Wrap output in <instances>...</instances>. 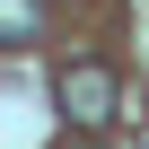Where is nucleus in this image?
<instances>
[{"label": "nucleus", "instance_id": "f257e3e1", "mask_svg": "<svg viewBox=\"0 0 149 149\" xmlns=\"http://www.w3.org/2000/svg\"><path fill=\"white\" fill-rule=\"evenodd\" d=\"M53 97H61V114L79 123V132H105L114 123V70L105 61H70L61 79H53Z\"/></svg>", "mask_w": 149, "mask_h": 149}, {"label": "nucleus", "instance_id": "f03ea898", "mask_svg": "<svg viewBox=\"0 0 149 149\" xmlns=\"http://www.w3.org/2000/svg\"><path fill=\"white\" fill-rule=\"evenodd\" d=\"M0 26H9V44H35V0H0Z\"/></svg>", "mask_w": 149, "mask_h": 149}, {"label": "nucleus", "instance_id": "7ed1b4c3", "mask_svg": "<svg viewBox=\"0 0 149 149\" xmlns=\"http://www.w3.org/2000/svg\"><path fill=\"white\" fill-rule=\"evenodd\" d=\"M61 149H88V140H61Z\"/></svg>", "mask_w": 149, "mask_h": 149}]
</instances>
